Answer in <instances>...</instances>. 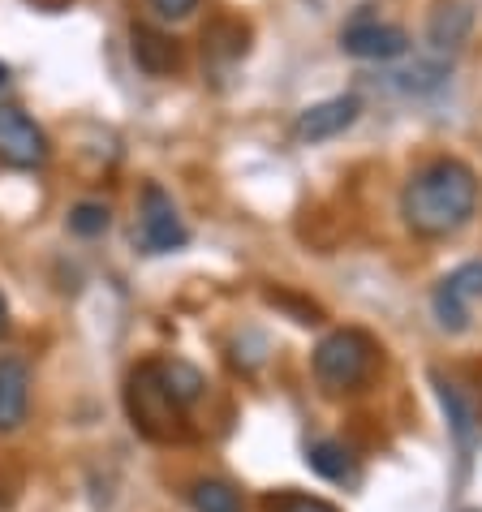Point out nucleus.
I'll list each match as a JSON object with an SVG mask.
<instances>
[{
  "label": "nucleus",
  "instance_id": "11",
  "mask_svg": "<svg viewBox=\"0 0 482 512\" xmlns=\"http://www.w3.org/2000/svg\"><path fill=\"white\" fill-rule=\"evenodd\" d=\"M474 31V9L461 5V0H444L435 13H431V26H427V39L435 52H457L465 39Z\"/></svg>",
  "mask_w": 482,
  "mask_h": 512
},
{
  "label": "nucleus",
  "instance_id": "6",
  "mask_svg": "<svg viewBox=\"0 0 482 512\" xmlns=\"http://www.w3.org/2000/svg\"><path fill=\"white\" fill-rule=\"evenodd\" d=\"M48 155H52L48 134L39 130V125L26 117L22 108L0 104V164L31 173V168H44L48 164Z\"/></svg>",
  "mask_w": 482,
  "mask_h": 512
},
{
  "label": "nucleus",
  "instance_id": "16",
  "mask_svg": "<svg viewBox=\"0 0 482 512\" xmlns=\"http://www.w3.org/2000/svg\"><path fill=\"white\" fill-rule=\"evenodd\" d=\"M108 224H112V211H108V203H99V198H82V203H74L69 216H65V229L74 237H82V241L104 237Z\"/></svg>",
  "mask_w": 482,
  "mask_h": 512
},
{
  "label": "nucleus",
  "instance_id": "1",
  "mask_svg": "<svg viewBox=\"0 0 482 512\" xmlns=\"http://www.w3.org/2000/svg\"><path fill=\"white\" fill-rule=\"evenodd\" d=\"M478 211V173L457 155L422 164L401 190V220L418 237H452Z\"/></svg>",
  "mask_w": 482,
  "mask_h": 512
},
{
  "label": "nucleus",
  "instance_id": "3",
  "mask_svg": "<svg viewBox=\"0 0 482 512\" xmlns=\"http://www.w3.org/2000/svg\"><path fill=\"white\" fill-rule=\"evenodd\" d=\"M190 241V229L181 224V211L160 181H147L138 198V246L143 254H173Z\"/></svg>",
  "mask_w": 482,
  "mask_h": 512
},
{
  "label": "nucleus",
  "instance_id": "10",
  "mask_svg": "<svg viewBox=\"0 0 482 512\" xmlns=\"http://www.w3.org/2000/svg\"><path fill=\"white\" fill-rule=\"evenodd\" d=\"M31 409V366L18 353L0 358V435L18 431Z\"/></svg>",
  "mask_w": 482,
  "mask_h": 512
},
{
  "label": "nucleus",
  "instance_id": "18",
  "mask_svg": "<svg viewBox=\"0 0 482 512\" xmlns=\"http://www.w3.org/2000/svg\"><path fill=\"white\" fill-rule=\"evenodd\" d=\"M147 5L160 22H186V18H194L198 0H147Z\"/></svg>",
  "mask_w": 482,
  "mask_h": 512
},
{
  "label": "nucleus",
  "instance_id": "20",
  "mask_svg": "<svg viewBox=\"0 0 482 512\" xmlns=\"http://www.w3.org/2000/svg\"><path fill=\"white\" fill-rule=\"evenodd\" d=\"M5 82H9V65H0V87H5Z\"/></svg>",
  "mask_w": 482,
  "mask_h": 512
},
{
  "label": "nucleus",
  "instance_id": "12",
  "mask_svg": "<svg viewBox=\"0 0 482 512\" xmlns=\"http://www.w3.org/2000/svg\"><path fill=\"white\" fill-rule=\"evenodd\" d=\"M155 379H160L164 396H168V401H173L177 409H190L198 396L207 392L203 371H198V366H190V362H181V358H173V362H155Z\"/></svg>",
  "mask_w": 482,
  "mask_h": 512
},
{
  "label": "nucleus",
  "instance_id": "5",
  "mask_svg": "<svg viewBox=\"0 0 482 512\" xmlns=\"http://www.w3.org/2000/svg\"><path fill=\"white\" fill-rule=\"evenodd\" d=\"M177 414L181 409L168 401L160 379H155V362L151 366H138L130 375V418L143 435L151 439H173L177 435Z\"/></svg>",
  "mask_w": 482,
  "mask_h": 512
},
{
  "label": "nucleus",
  "instance_id": "4",
  "mask_svg": "<svg viewBox=\"0 0 482 512\" xmlns=\"http://www.w3.org/2000/svg\"><path fill=\"white\" fill-rule=\"evenodd\" d=\"M482 297V259H470L461 267H452V272L435 284L431 293V310H435V323L444 327V332H465L470 327V306Z\"/></svg>",
  "mask_w": 482,
  "mask_h": 512
},
{
  "label": "nucleus",
  "instance_id": "13",
  "mask_svg": "<svg viewBox=\"0 0 482 512\" xmlns=\"http://www.w3.org/2000/svg\"><path fill=\"white\" fill-rule=\"evenodd\" d=\"M134 61L147 69V74H173L177 69V44L151 26H134Z\"/></svg>",
  "mask_w": 482,
  "mask_h": 512
},
{
  "label": "nucleus",
  "instance_id": "7",
  "mask_svg": "<svg viewBox=\"0 0 482 512\" xmlns=\"http://www.w3.org/2000/svg\"><path fill=\"white\" fill-rule=\"evenodd\" d=\"M340 48H345L353 61H396V56L409 52V35L405 26H392V22H375V18H362L340 31Z\"/></svg>",
  "mask_w": 482,
  "mask_h": 512
},
{
  "label": "nucleus",
  "instance_id": "2",
  "mask_svg": "<svg viewBox=\"0 0 482 512\" xmlns=\"http://www.w3.org/2000/svg\"><path fill=\"white\" fill-rule=\"evenodd\" d=\"M375 358H379V345L362 327H336L315 349V375L328 392H353L371 379Z\"/></svg>",
  "mask_w": 482,
  "mask_h": 512
},
{
  "label": "nucleus",
  "instance_id": "8",
  "mask_svg": "<svg viewBox=\"0 0 482 512\" xmlns=\"http://www.w3.org/2000/svg\"><path fill=\"white\" fill-rule=\"evenodd\" d=\"M431 383H435L439 409H444V418H448V435H452V444H457L461 461H470V457H474V448H478V435H482L478 409H474L470 396H465L461 383H452V379H444V375H431Z\"/></svg>",
  "mask_w": 482,
  "mask_h": 512
},
{
  "label": "nucleus",
  "instance_id": "15",
  "mask_svg": "<svg viewBox=\"0 0 482 512\" xmlns=\"http://www.w3.org/2000/svg\"><path fill=\"white\" fill-rule=\"evenodd\" d=\"M190 508L194 512H241V491L224 478H198L190 487Z\"/></svg>",
  "mask_w": 482,
  "mask_h": 512
},
{
  "label": "nucleus",
  "instance_id": "19",
  "mask_svg": "<svg viewBox=\"0 0 482 512\" xmlns=\"http://www.w3.org/2000/svg\"><path fill=\"white\" fill-rule=\"evenodd\" d=\"M9 332V302H5V293H0V336Z\"/></svg>",
  "mask_w": 482,
  "mask_h": 512
},
{
  "label": "nucleus",
  "instance_id": "14",
  "mask_svg": "<svg viewBox=\"0 0 482 512\" xmlns=\"http://www.w3.org/2000/svg\"><path fill=\"white\" fill-rule=\"evenodd\" d=\"M306 465L328 482H349L353 478V452L340 444V439H315V444L306 448Z\"/></svg>",
  "mask_w": 482,
  "mask_h": 512
},
{
  "label": "nucleus",
  "instance_id": "17",
  "mask_svg": "<svg viewBox=\"0 0 482 512\" xmlns=\"http://www.w3.org/2000/svg\"><path fill=\"white\" fill-rule=\"evenodd\" d=\"M263 512H340V508H332L328 500H319V495H302V491H276V495H267Z\"/></svg>",
  "mask_w": 482,
  "mask_h": 512
},
{
  "label": "nucleus",
  "instance_id": "9",
  "mask_svg": "<svg viewBox=\"0 0 482 512\" xmlns=\"http://www.w3.org/2000/svg\"><path fill=\"white\" fill-rule=\"evenodd\" d=\"M358 117H362V99L358 95H332V99H319V104H310L302 117H297L293 134L302 138V142H328L336 134H345Z\"/></svg>",
  "mask_w": 482,
  "mask_h": 512
}]
</instances>
